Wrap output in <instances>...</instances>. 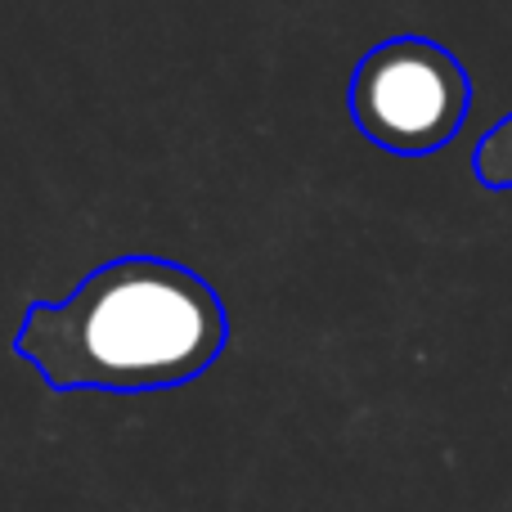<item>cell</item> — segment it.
Listing matches in <instances>:
<instances>
[{
	"mask_svg": "<svg viewBox=\"0 0 512 512\" xmlns=\"http://www.w3.org/2000/svg\"><path fill=\"white\" fill-rule=\"evenodd\" d=\"M468 72L445 45L396 36L360 63L351 113L373 144L391 153H432L454 140L468 117Z\"/></svg>",
	"mask_w": 512,
	"mask_h": 512,
	"instance_id": "obj_2",
	"label": "cell"
},
{
	"mask_svg": "<svg viewBox=\"0 0 512 512\" xmlns=\"http://www.w3.org/2000/svg\"><path fill=\"white\" fill-rule=\"evenodd\" d=\"M230 319L207 279L158 256L99 265L63 301L27 310L14 351L54 391H167L203 378Z\"/></svg>",
	"mask_w": 512,
	"mask_h": 512,
	"instance_id": "obj_1",
	"label": "cell"
},
{
	"mask_svg": "<svg viewBox=\"0 0 512 512\" xmlns=\"http://www.w3.org/2000/svg\"><path fill=\"white\" fill-rule=\"evenodd\" d=\"M477 176L486 180L490 189H508L512 185V117H504V122H499L495 131L481 140Z\"/></svg>",
	"mask_w": 512,
	"mask_h": 512,
	"instance_id": "obj_3",
	"label": "cell"
}]
</instances>
